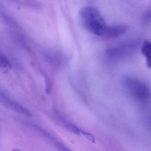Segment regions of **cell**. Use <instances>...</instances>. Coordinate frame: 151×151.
<instances>
[{"label": "cell", "instance_id": "5", "mask_svg": "<svg viewBox=\"0 0 151 151\" xmlns=\"http://www.w3.org/2000/svg\"><path fill=\"white\" fill-rule=\"evenodd\" d=\"M11 67V64L6 57L0 54V67L9 68Z\"/></svg>", "mask_w": 151, "mask_h": 151}, {"label": "cell", "instance_id": "4", "mask_svg": "<svg viewBox=\"0 0 151 151\" xmlns=\"http://www.w3.org/2000/svg\"><path fill=\"white\" fill-rule=\"evenodd\" d=\"M141 51L142 54L146 59L147 67L151 69V42L148 40L144 42Z\"/></svg>", "mask_w": 151, "mask_h": 151}, {"label": "cell", "instance_id": "3", "mask_svg": "<svg viewBox=\"0 0 151 151\" xmlns=\"http://www.w3.org/2000/svg\"><path fill=\"white\" fill-rule=\"evenodd\" d=\"M127 30V27L124 25H107L103 36L106 38H116L125 33Z\"/></svg>", "mask_w": 151, "mask_h": 151}, {"label": "cell", "instance_id": "2", "mask_svg": "<svg viewBox=\"0 0 151 151\" xmlns=\"http://www.w3.org/2000/svg\"><path fill=\"white\" fill-rule=\"evenodd\" d=\"M123 85L135 100L142 103H148L151 100V90L144 82L131 77L124 79Z\"/></svg>", "mask_w": 151, "mask_h": 151}, {"label": "cell", "instance_id": "1", "mask_svg": "<svg viewBox=\"0 0 151 151\" xmlns=\"http://www.w3.org/2000/svg\"><path fill=\"white\" fill-rule=\"evenodd\" d=\"M79 17L87 31L93 34L103 36L107 25L97 9L93 6H85L80 10Z\"/></svg>", "mask_w": 151, "mask_h": 151}]
</instances>
